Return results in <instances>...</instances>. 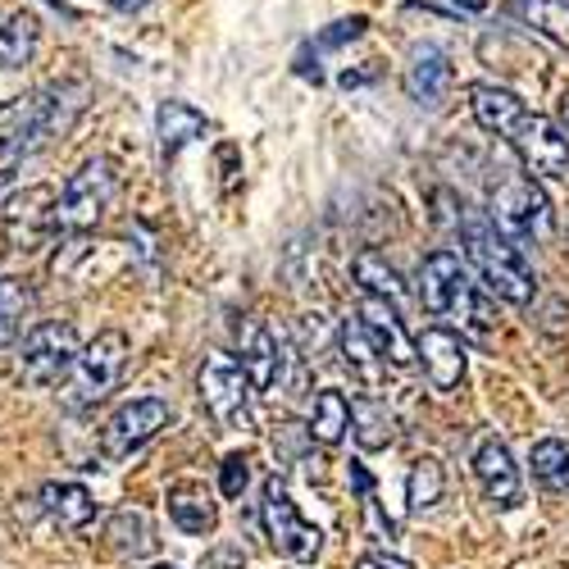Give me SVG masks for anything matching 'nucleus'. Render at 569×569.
Returning <instances> with one entry per match:
<instances>
[{"mask_svg": "<svg viewBox=\"0 0 569 569\" xmlns=\"http://www.w3.org/2000/svg\"><path fill=\"white\" fill-rule=\"evenodd\" d=\"M460 242H465V256H469L473 273H479V282L492 297H501L510 306H529L538 297V278H533L525 251H519L510 237L492 223V214L469 210L460 219Z\"/></svg>", "mask_w": 569, "mask_h": 569, "instance_id": "obj_1", "label": "nucleus"}, {"mask_svg": "<svg viewBox=\"0 0 569 569\" xmlns=\"http://www.w3.org/2000/svg\"><path fill=\"white\" fill-rule=\"evenodd\" d=\"M82 106H87L82 82L46 87V91H32V97L6 101L0 106V156L32 151V147H41V141L69 132L73 119L82 114Z\"/></svg>", "mask_w": 569, "mask_h": 569, "instance_id": "obj_2", "label": "nucleus"}, {"mask_svg": "<svg viewBox=\"0 0 569 569\" xmlns=\"http://www.w3.org/2000/svg\"><path fill=\"white\" fill-rule=\"evenodd\" d=\"M488 214L519 251L547 242L551 228H556L551 201L529 169H497L492 192H488Z\"/></svg>", "mask_w": 569, "mask_h": 569, "instance_id": "obj_3", "label": "nucleus"}, {"mask_svg": "<svg viewBox=\"0 0 569 569\" xmlns=\"http://www.w3.org/2000/svg\"><path fill=\"white\" fill-rule=\"evenodd\" d=\"M419 306L438 315V319H451L469 333H488V310L479 301V288H473L469 269L460 264L456 251H433L423 256L419 264Z\"/></svg>", "mask_w": 569, "mask_h": 569, "instance_id": "obj_4", "label": "nucleus"}, {"mask_svg": "<svg viewBox=\"0 0 569 569\" xmlns=\"http://www.w3.org/2000/svg\"><path fill=\"white\" fill-rule=\"evenodd\" d=\"M114 197H119V164L110 156L82 160L78 173H69V182L60 187V197L51 206V232L78 237L87 228H97Z\"/></svg>", "mask_w": 569, "mask_h": 569, "instance_id": "obj_5", "label": "nucleus"}, {"mask_svg": "<svg viewBox=\"0 0 569 569\" xmlns=\"http://www.w3.org/2000/svg\"><path fill=\"white\" fill-rule=\"evenodd\" d=\"M78 351H82V342H78V328L69 319H41L19 342V378L37 392L60 388L78 360Z\"/></svg>", "mask_w": 569, "mask_h": 569, "instance_id": "obj_6", "label": "nucleus"}, {"mask_svg": "<svg viewBox=\"0 0 569 569\" xmlns=\"http://www.w3.org/2000/svg\"><path fill=\"white\" fill-rule=\"evenodd\" d=\"M128 365V338L119 333V328H106V333H97L73 360L69 378H64V406L69 410H91L97 401H106L119 383V373Z\"/></svg>", "mask_w": 569, "mask_h": 569, "instance_id": "obj_7", "label": "nucleus"}, {"mask_svg": "<svg viewBox=\"0 0 569 569\" xmlns=\"http://www.w3.org/2000/svg\"><path fill=\"white\" fill-rule=\"evenodd\" d=\"M197 388H201L206 410L223 423V429H232V433H247L251 429V419H256L251 397H256V388H251L242 360H232L223 351H210L201 360V369H197Z\"/></svg>", "mask_w": 569, "mask_h": 569, "instance_id": "obj_8", "label": "nucleus"}, {"mask_svg": "<svg viewBox=\"0 0 569 569\" xmlns=\"http://www.w3.org/2000/svg\"><path fill=\"white\" fill-rule=\"evenodd\" d=\"M260 525H264V538H269V547H273L278 556H288V560H297V565L319 560L323 533L297 510L288 483H282L278 473H273V479H264V492H260Z\"/></svg>", "mask_w": 569, "mask_h": 569, "instance_id": "obj_9", "label": "nucleus"}, {"mask_svg": "<svg viewBox=\"0 0 569 569\" xmlns=\"http://www.w3.org/2000/svg\"><path fill=\"white\" fill-rule=\"evenodd\" d=\"M169 401L160 397H137L128 406H119L110 419H106V429H101V456L106 460H128L132 451H141L147 442H156L164 429H169Z\"/></svg>", "mask_w": 569, "mask_h": 569, "instance_id": "obj_10", "label": "nucleus"}, {"mask_svg": "<svg viewBox=\"0 0 569 569\" xmlns=\"http://www.w3.org/2000/svg\"><path fill=\"white\" fill-rule=\"evenodd\" d=\"M510 151L533 178H565L569 173V132L547 114H525L510 128Z\"/></svg>", "mask_w": 569, "mask_h": 569, "instance_id": "obj_11", "label": "nucleus"}, {"mask_svg": "<svg viewBox=\"0 0 569 569\" xmlns=\"http://www.w3.org/2000/svg\"><path fill=\"white\" fill-rule=\"evenodd\" d=\"M356 319H360V328L369 333V342L383 351L388 365L410 369V365L419 360V356H415V342H410V333H406V323H401L397 301H388V297H369V292H365Z\"/></svg>", "mask_w": 569, "mask_h": 569, "instance_id": "obj_12", "label": "nucleus"}, {"mask_svg": "<svg viewBox=\"0 0 569 569\" xmlns=\"http://www.w3.org/2000/svg\"><path fill=\"white\" fill-rule=\"evenodd\" d=\"M288 338H278L269 323L251 319L247 323V338H242V365H247V378H251V388L256 392H273L288 383Z\"/></svg>", "mask_w": 569, "mask_h": 569, "instance_id": "obj_13", "label": "nucleus"}, {"mask_svg": "<svg viewBox=\"0 0 569 569\" xmlns=\"http://www.w3.org/2000/svg\"><path fill=\"white\" fill-rule=\"evenodd\" d=\"M415 356H419L423 373H429L433 392H456L465 383L469 356H465V342H460L456 328H423L419 342H415Z\"/></svg>", "mask_w": 569, "mask_h": 569, "instance_id": "obj_14", "label": "nucleus"}, {"mask_svg": "<svg viewBox=\"0 0 569 569\" xmlns=\"http://www.w3.org/2000/svg\"><path fill=\"white\" fill-rule=\"evenodd\" d=\"M473 473H479V488L497 510H515L519 506V469L510 460V447L488 438L473 451Z\"/></svg>", "mask_w": 569, "mask_h": 569, "instance_id": "obj_15", "label": "nucleus"}, {"mask_svg": "<svg viewBox=\"0 0 569 569\" xmlns=\"http://www.w3.org/2000/svg\"><path fill=\"white\" fill-rule=\"evenodd\" d=\"M447 87H451V56L442 51V46H433V41L415 46L410 64H406V91H410V101L438 106L447 97Z\"/></svg>", "mask_w": 569, "mask_h": 569, "instance_id": "obj_16", "label": "nucleus"}, {"mask_svg": "<svg viewBox=\"0 0 569 569\" xmlns=\"http://www.w3.org/2000/svg\"><path fill=\"white\" fill-rule=\"evenodd\" d=\"M338 351H342V365L351 369V378L360 383V392H383V373H388V360L369 342V333L360 328V319H347L338 328Z\"/></svg>", "mask_w": 569, "mask_h": 569, "instance_id": "obj_17", "label": "nucleus"}, {"mask_svg": "<svg viewBox=\"0 0 569 569\" xmlns=\"http://www.w3.org/2000/svg\"><path fill=\"white\" fill-rule=\"evenodd\" d=\"M469 110L479 119L483 132H497V137H510V128L525 119V101L515 97L510 87H497V82H473L469 87Z\"/></svg>", "mask_w": 569, "mask_h": 569, "instance_id": "obj_18", "label": "nucleus"}, {"mask_svg": "<svg viewBox=\"0 0 569 569\" xmlns=\"http://www.w3.org/2000/svg\"><path fill=\"white\" fill-rule=\"evenodd\" d=\"M351 438L360 442V451H383V447H392L397 419H392L388 401L378 397V392H360V397L351 401Z\"/></svg>", "mask_w": 569, "mask_h": 569, "instance_id": "obj_19", "label": "nucleus"}, {"mask_svg": "<svg viewBox=\"0 0 569 569\" xmlns=\"http://www.w3.org/2000/svg\"><path fill=\"white\" fill-rule=\"evenodd\" d=\"M169 519L187 538H206L219 525V506L201 483H178L169 488Z\"/></svg>", "mask_w": 569, "mask_h": 569, "instance_id": "obj_20", "label": "nucleus"}, {"mask_svg": "<svg viewBox=\"0 0 569 569\" xmlns=\"http://www.w3.org/2000/svg\"><path fill=\"white\" fill-rule=\"evenodd\" d=\"M37 315V292L28 278H0V347L23 342Z\"/></svg>", "mask_w": 569, "mask_h": 569, "instance_id": "obj_21", "label": "nucleus"}, {"mask_svg": "<svg viewBox=\"0 0 569 569\" xmlns=\"http://www.w3.org/2000/svg\"><path fill=\"white\" fill-rule=\"evenodd\" d=\"M206 128H210V123H206V114H201L197 106H187V101H164V106L156 110L160 156H164V160H173V156L187 147V141H197Z\"/></svg>", "mask_w": 569, "mask_h": 569, "instance_id": "obj_22", "label": "nucleus"}, {"mask_svg": "<svg viewBox=\"0 0 569 569\" xmlns=\"http://www.w3.org/2000/svg\"><path fill=\"white\" fill-rule=\"evenodd\" d=\"M37 501L60 529H87L91 515H97V501H91V492L82 483H46L37 492Z\"/></svg>", "mask_w": 569, "mask_h": 569, "instance_id": "obj_23", "label": "nucleus"}, {"mask_svg": "<svg viewBox=\"0 0 569 569\" xmlns=\"http://www.w3.org/2000/svg\"><path fill=\"white\" fill-rule=\"evenodd\" d=\"M347 433H351V401H347V392L323 388L315 397V410H310V438L319 447H342Z\"/></svg>", "mask_w": 569, "mask_h": 569, "instance_id": "obj_24", "label": "nucleus"}, {"mask_svg": "<svg viewBox=\"0 0 569 569\" xmlns=\"http://www.w3.org/2000/svg\"><path fill=\"white\" fill-rule=\"evenodd\" d=\"M351 273H356V282H360V292H369V297H388V301H406V278L388 264V256L383 251H360L356 256V264H351Z\"/></svg>", "mask_w": 569, "mask_h": 569, "instance_id": "obj_25", "label": "nucleus"}, {"mask_svg": "<svg viewBox=\"0 0 569 569\" xmlns=\"http://www.w3.org/2000/svg\"><path fill=\"white\" fill-rule=\"evenodd\" d=\"M37 37H41L37 14H28V10L10 14L6 23H0V69H23L37 51Z\"/></svg>", "mask_w": 569, "mask_h": 569, "instance_id": "obj_26", "label": "nucleus"}, {"mask_svg": "<svg viewBox=\"0 0 569 569\" xmlns=\"http://www.w3.org/2000/svg\"><path fill=\"white\" fill-rule=\"evenodd\" d=\"M106 538H110V547L123 551V556H147V551L156 547V538H151V519L141 515V510H132V506L114 510V519L106 525Z\"/></svg>", "mask_w": 569, "mask_h": 569, "instance_id": "obj_27", "label": "nucleus"}, {"mask_svg": "<svg viewBox=\"0 0 569 569\" xmlns=\"http://www.w3.org/2000/svg\"><path fill=\"white\" fill-rule=\"evenodd\" d=\"M442 492H447L442 465H438L433 456H419V460L410 465V479H406V501H410V510H415V515L433 510V506L442 501Z\"/></svg>", "mask_w": 569, "mask_h": 569, "instance_id": "obj_28", "label": "nucleus"}, {"mask_svg": "<svg viewBox=\"0 0 569 569\" xmlns=\"http://www.w3.org/2000/svg\"><path fill=\"white\" fill-rule=\"evenodd\" d=\"M529 465H533V479H538L547 492H556V497L569 492V442H560V438H542V442L533 447Z\"/></svg>", "mask_w": 569, "mask_h": 569, "instance_id": "obj_29", "label": "nucleus"}, {"mask_svg": "<svg viewBox=\"0 0 569 569\" xmlns=\"http://www.w3.org/2000/svg\"><path fill=\"white\" fill-rule=\"evenodd\" d=\"M519 14H525L542 37H551L556 46L569 51V0H525Z\"/></svg>", "mask_w": 569, "mask_h": 569, "instance_id": "obj_30", "label": "nucleus"}, {"mask_svg": "<svg viewBox=\"0 0 569 569\" xmlns=\"http://www.w3.org/2000/svg\"><path fill=\"white\" fill-rule=\"evenodd\" d=\"M328 351H333V338H328V319L323 315H306L301 319V360L319 365Z\"/></svg>", "mask_w": 569, "mask_h": 569, "instance_id": "obj_31", "label": "nucleus"}, {"mask_svg": "<svg viewBox=\"0 0 569 569\" xmlns=\"http://www.w3.org/2000/svg\"><path fill=\"white\" fill-rule=\"evenodd\" d=\"M247 483H251V469H247V456H228L223 460V497H242L247 492Z\"/></svg>", "mask_w": 569, "mask_h": 569, "instance_id": "obj_32", "label": "nucleus"}, {"mask_svg": "<svg viewBox=\"0 0 569 569\" xmlns=\"http://www.w3.org/2000/svg\"><path fill=\"white\" fill-rule=\"evenodd\" d=\"M369 23H365V14H351V19H338L328 32H319V46H342V41H356L360 32H365Z\"/></svg>", "mask_w": 569, "mask_h": 569, "instance_id": "obj_33", "label": "nucleus"}, {"mask_svg": "<svg viewBox=\"0 0 569 569\" xmlns=\"http://www.w3.org/2000/svg\"><path fill=\"white\" fill-rule=\"evenodd\" d=\"M356 569H410V560L401 556H388V551H373V556H360Z\"/></svg>", "mask_w": 569, "mask_h": 569, "instance_id": "obj_34", "label": "nucleus"}, {"mask_svg": "<svg viewBox=\"0 0 569 569\" xmlns=\"http://www.w3.org/2000/svg\"><path fill=\"white\" fill-rule=\"evenodd\" d=\"M351 483H356V488H360L365 497H369V488H373V479L365 473V465H360V460H351Z\"/></svg>", "mask_w": 569, "mask_h": 569, "instance_id": "obj_35", "label": "nucleus"}, {"mask_svg": "<svg viewBox=\"0 0 569 569\" xmlns=\"http://www.w3.org/2000/svg\"><path fill=\"white\" fill-rule=\"evenodd\" d=\"M556 123H560V128L569 132V87L560 91V101H556Z\"/></svg>", "mask_w": 569, "mask_h": 569, "instance_id": "obj_36", "label": "nucleus"}, {"mask_svg": "<svg viewBox=\"0 0 569 569\" xmlns=\"http://www.w3.org/2000/svg\"><path fill=\"white\" fill-rule=\"evenodd\" d=\"M110 6H114L119 14H137V10H147V0H110Z\"/></svg>", "mask_w": 569, "mask_h": 569, "instance_id": "obj_37", "label": "nucleus"}, {"mask_svg": "<svg viewBox=\"0 0 569 569\" xmlns=\"http://www.w3.org/2000/svg\"><path fill=\"white\" fill-rule=\"evenodd\" d=\"M460 10H469V14H479V10H488V0H456Z\"/></svg>", "mask_w": 569, "mask_h": 569, "instance_id": "obj_38", "label": "nucleus"}, {"mask_svg": "<svg viewBox=\"0 0 569 569\" xmlns=\"http://www.w3.org/2000/svg\"><path fill=\"white\" fill-rule=\"evenodd\" d=\"M156 569H178V565H156Z\"/></svg>", "mask_w": 569, "mask_h": 569, "instance_id": "obj_39", "label": "nucleus"}]
</instances>
